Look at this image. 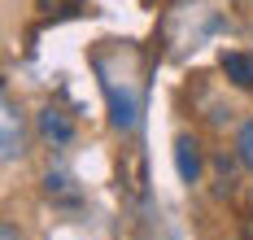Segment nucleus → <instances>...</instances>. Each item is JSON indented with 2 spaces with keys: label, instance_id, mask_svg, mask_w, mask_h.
Returning <instances> with one entry per match:
<instances>
[{
  "label": "nucleus",
  "instance_id": "nucleus-1",
  "mask_svg": "<svg viewBox=\"0 0 253 240\" xmlns=\"http://www.w3.org/2000/svg\"><path fill=\"white\" fill-rule=\"evenodd\" d=\"M26 153V127H22V109L13 105L9 96H4V105H0V158L4 161H18Z\"/></svg>",
  "mask_w": 253,
  "mask_h": 240
},
{
  "label": "nucleus",
  "instance_id": "nucleus-2",
  "mask_svg": "<svg viewBox=\"0 0 253 240\" xmlns=\"http://www.w3.org/2000/svg\"><path fill=\"white\" fill-rule=\"evenodd\" d=\"M40 135L48 140V144H70L75 140V122H70V114L57 105H44L40 109Z\"/></svg>",
  "mask_w": 253,
  "mask_h": 240
},
{
  "label": "nucleus",
  "instance_id": "nucleus-3",
  "mask_svg": "<svg viewBox=\"0 0 253 240\" xmlns=\"http://www.w3.org/2000/svg\"><path fill=\"white\" fill-rule=\"evenodd\" d=\"M175 170L183 184H197L201 179V144L192 135H179L175 140Z\"/></svg>",
  "mask_w": 253,
  "mask_h": 240
},
{
  "label": "nucleus",
  "instance_id": "nucleus-4",
  "mask_svg": "<svg viewBox=\"0 0 253 240\" xmlns=\"http://www.w3.org/2000/svg\"><path fill=\"white\" fill-rule=\"evenodd\" d=\"M218 66H223V75H227L236 87H245V92L253 87V57H245V53H223Z\"/></svg>",
  "mask_w": 253,
  "mask_h": 240
},
{
  "label": "nucleus",
  "instance_id": "nucleus-5",
  "mask_svg": "<svg viewBox=\"0 0 253 240\" xmlns=\"http://www.w3.org/2000/svg\"><path fill=\"white\" fill-rule=\"evenodd\" d=\"M236 161H240L245 170H253V122H245V127L236 131Z\"/></svg>",
  "mask_w": 253,
  "mask_h": 240
},
{
  "label": "nucleus",
  "instance_id": "nucleus-6",
  "mask_svg": "<svg viewBox=\"0 0 253 240\" xmlns=\"http://www.w3.org/2000/svg\"><path fill=\"white\" fill-rule=\"evenodd\" d=\"M0 240H18V227H13V223H4V227H0Z\"/></svg>",
  "mask_w": 253,
  "mask_h": 240
},
{
  "label": "nucleus",
  "instance_id": "nucleus-7",
  "mask_svg": "<svg viewBox=\"0 0 253 240\" xmlns=\"http://www.w3.org/2000/svg\"><path fill=\"white\" fill-rule=\"evenodd\" d=\"M240 232H245V240H253V218H245V223H240Z\"/></svg>",
  "mask_w": 253,
  "mask_h": 240
}]
</instances>
